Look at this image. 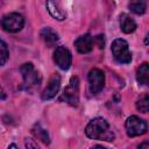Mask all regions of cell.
<instances>
[{"mask_svg":"<svg viewBox=\"0 0 149 149\" xmlns=\"http://www.w3.org/2000/svg\"><path fill=\"white\" fill-rule=\"evenodd\" d=\"M40 36L42 38V41L47 44V47H52L57 43V41L59 40L58 37V34L50 27H44L41 33H40Z\"/></svg>","mask_w":149,"mask_h":149,"instance_id":"cell-12","label":"cell"},{"mask_svg":"<svg viewBox=\"0 0 149 149\" xmlns=\"http://www.w3.org/2000/svg\"><path fill=\"white\" fill-rule=\"evenodd\" d=\"M128 7L133 13L142 15L147 10V0H130Z\"/></svg>","mask_w":149,"mask_h":149,"instance_id":"cell-15","label":"cell"},{"mask_svg":"<svg viewBox=\"0 0 149 149\" xmlns=\"http://www.w3.org/2000/svg\"><path fill=\"white\" fill-rule=\"evenodd\" d=\"M139 147H140V148H148L149 144H148V143H142V144H140Z\"/></svg>","mask_w":149,"mask_h":149,"instance_id":"cell-21","label":"cell"},{"mask_svg":"<svg viewBox=\"0 0 149 149\" xmlns=\"http://www.w3.org/2000/svg\"><path fill=\"white\" fill-rule=\"evenodd\" d=\"M61 101H65L71 106H77L79 102V79L77 77H71L68 86L64 88Z\"/></svg>","mask_w":149,"mask_h":149,"instance_id":"cell-6","label":"cell"},{"mask_svg":"<svg viewBox=\"0 0 149 149\" xmlns=\"http://www.w3.org/2000/svg\"><path fill=\"white\" fill-rule=\"evenodd\" d=\"M136 80L141 85L149 84V64L147 62L142 63L136 71Z\"/></svg>","mask_w":149,"mask_h":149,"instance_id":"cell-14","label":"cell"},{"mask_svg":"<svg viewBox=\"0 0 149 149\" xmlns=\"http://www.w3.org/2000/svg\"><path fill=\"white\" fill-rule=\"evenodd\" d=\"M136 109L141 113H148L149 111V95L146 93L136 101Z\"/></svg>","mask_w":149,"mask_h":149,"instance_id":"cell-17","label":"cell"},{"mask_svg":"<svg viewBox=\"0 0 149 149\" xmlns=\"http://www.w3.org/2000/svg\"><path fill=\"white\" fill-rule=\"evenodd\" d=\"M0 26L7 33H17L24 26V17L19 13H9L0 19Z\"/></svg>","mask_w":149,"mask_h":149,"instance_id":"cell-4","label":"cell"},{"mask_svg":"<svg viewBox=\"0 0 149 149\" xmlns=\"http://www.w3.org/2000/svg\"><path fill=\"white\" fill-rule=\"evenodd\" d=\"M87 80H88V91H90V93L95 95L105 86V73L102 72V70L94 68V69L90 70L88 76H87Z\"/></svg>","mask_w":149,"mask_h":149,"instance_id":"cell-7","label":"cell"},{"mask_svg":"<svg viewBox=\"0 0 149 149\" xmlns=\"http://www.w3.org/2000/svg\"><path fill=\"white\" fill-rule=\"evenodd\" d=\"M112 55L114 59L120 64H129L132 62V52L129 51L128 42L123 38H116L113 41L112 47Z\"/></svg>","mask_w":149,"mask_h":149,"instance_id":"cell-3","label":"cell"},{"mask_svg":"<svg viewBox=\"0 0 149 149\" xmlns=\"http://www.w3.org/2000/svg\"><path fill=\"white\" fill-rule=\"evenodd\" d=\"M33 134L36 136V139L41 140L43 143H45V144H49V143H50V139H49L48 132H47L45 129H43V128L41 127V125L36 123V125L34 126V128H33Z\"/></svg>","mask_w":149,"mask_h":149,"instance_id":"cell-16","label":"cell"},{"mask_svg":"<svg viewBox=\"0 0 149 149\" xmlns=\"http://www.w3.org/2000/svg\"><path fill=\"white\" fill-rule=\"evenodd\" d=\"M125 127H126V132H127V135L129 137H136V136H141L143 134L147 133L148 130V125L147 122L136 116V115H130L127 120H126V123H125Z\"/></svg>","mask_w":149,"mask_h":149,"instance_id":"cell-5","label":"cell"},{"mask_svg":"<svg viewBox=\"0 0 149 149\" xmlns=\"http://www.w3.org/2000/svg\"><path fill=\"white\" fill-rule=\"evenodd\" d=\"M59 88H61V76L58 73H54L50 77L47 87L42 92V95H41L42 100H50V99L55 98L56 94L58 93Z\"/></svg>","mask_w":149,"mask_h":149,"instance_id":"cell-9","label":"cell"},{"mask_svg":"<svg viewBox=\"0 0 149 149\" xmlns=\"http://www.w3.org/2000/svg\"><path fill=\"white\" fill-rule=\"evenodd\" d=\"M74 47L78 52L80 54H87L93 49V38L90 34H85L79 36L74 41Z\"/></svg>","mask_w":149,"mask_h":149,"instance_id":"cell-11","label":"cell"},{"mask_svg":"<svg viewBox=\"0 0 149 149\" xmlns=\"http://www.w3.org/2000/svg\"><path fill=\"white\" fill-rule=\"evenodd\" d=\"M26 147H27V148H37V144H36V143H33L30 139H27V141H26Z\"/></svg>","mask_w":149,"mask_h":149,"instance_id":"cell-20","label":"cell"},{"mask_svg":"<svg viewBox=\"0 0 149 149\" xmlns=\"http://www.w3.org/2000/svg\"><path fill=\"white\" fill-rule=\"evenodd\" d=\"M94 41L97 42L98 48H100V49L104 48V36L102 35H98L97 37H94Z\"/></svg>","mask_w":149,"mask_h":149,"instance_id":"cell-19","label":"cell"},{"mask_svg":"<svg viewBox=\"0 0 149 149\" xmlns=\"http://www.w3.org/2000/svg\"><path fill=\"white\" fill-rule=\"evenodd\" d=\"M45 7H47V10L50 14V16L54 17L55 20L63 21V20L66 19V13L62 8L58 0H47L45 1Z\"/></svg>","mask_w":149,"mask_h":149,"instance_id":"cell-10","label":"cell"},{"mask_svg":"<svg viewBox=\"0 0 149 149\" xmlns=\"http://www.w3.org/2000/svg\"><path fill=\"white\" fill-rule=\"evenodd\" d=\"M120 28L125 34H132L136 30V22L129 15L122 14L120 16Z\"/></svg>","mask_w":149,"mask_h":149,"instance_id":"cell-13","label":"cell"},{"mask_svg":"<svg viewBox=\"0 0 149 149\" xmlns=\"http://www.w3.org/2000/svg\"><path fill=\"white\" fill-rule=\"evenodd\" d=\"M8 57H9V52H8L7 44L2 40H0V66L6 64V62L8 61Z\"/></svg>","mask_w":149,"mask_h":149,"instance_id":"cell-18","label":"cell"},{"mask_svg":"<svg viewBox=\"0 0 149 149\" xmlns=\"http://www.w3.org/2000/svg\"><path fill=\"white\" fill-rule=\"evenodd\" d=\"M54 61L56 65L62 70H69L72 63V56L69 49L63 45H58L54 52Z\"/></svg>","mask_w":149,"mask_h":149,"instance_id":"cell-8","label":"cell"},{"mask_svg":"<svg viewBox=\"0 0 149 149\" xmlns=\"http://www.w3.org/2000/svg\"><path fill=\"white\" fill-rule=\"evenodd\" d=\"M20 72L23 78V86H22L23 88H26L27 91H33L34 88L40 86L42 81V77L40 72L34 68L33 63L29 62L22 64L20 68Z\"/></svg>","mask_w":149,"mask_h":149,"instance_id":"cell-2","label":"cell"},{"mask_svg":"<svg viewBox=\"0 0 149 149\" xmlns=\"http://www.w3.org/2000/svg\"><path fill=\"white\" fill-rule=\"evenodd\" d=\"M85 134L91 140H100V141H107L112 142L115 137L114 133L109 130V125L104 118H94L92 119L86 128Z\"/></svg>","mask_w":149,"mask_h":149,"instance_id":"cell-1","label":"cell"}]
</instances>
